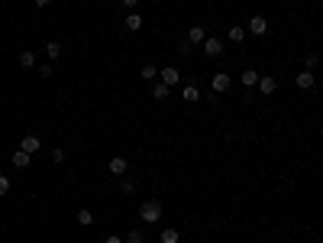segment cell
I'll return each mask as SVG.
<instances>
[{"label":"cell","mask_w":323,"mask_h":243,"mask_svg":"<svg viewBox=\"0 0 323 243\" xmlns=\"http://www.w3.org/2000/svg\"><path fill=\"white\" fill-rule=\"evenodd\" d=\"M152 97H155V101H168V97H171V88L165 85V81H159V85H152Z\"/></svg>","instance_id":"10"},{"label":"cell","mask_w":323,"mask_h":243,"mask_svg":"<svg viewBox=\"0 0 323 243\" xmlns=\"http://www.w3.org/2000/svg\"><path fill=\"white\" fill-rule=\"evenodd\" d=\"M39 146H42V143H39V136H32V133L20 140V149H23V152H29V156H32V152H36Z\"/></svg>","instance_id":"9"},{"label":"cell","mask_w":323,"mask_h":243,"mask_svg":"<svg viewBox=\"0 0 323 243\" xmlns=\"http://www.w3.org/2000/svg\"><path fill=\"white\" fill-rule=\"evenodd\" d=\"M294 85H297L300 91H310V88L317 85V75H314V71H300L297 78H294Z\"/></svg>","instance_id":"6"},{"label":"cell","mask_w":323,"mask_h":243,"mask_svg":"<svg viewBox=\"0 0 323 243\" xmlns=\"http://www.w3.org/2000/svg\"><path fill=\"white\" fill-rule=\"evenodd\" d=\"M230 88H233V78L226 75V71H216V75H214V88H210V91H214V94H223V91H230Z\"/></svg>","instance_id":"2"},{"label":"cell","mask_w":323,"mask_h":243,"mask_svg":"<svg viewBox=\"0 0 323 243\" xmlns=\"http://www.w3.org/2000/svg\"><path fill=\"white\" fill-rule=\"evenodd\" d=\"M32 3H36V7H49V3H52V0H32Z\"/></svg>","instance_id":"31"},{"label":"cell","mask_w":323,"mask_h":243,"mask_svg":"<svg viewBox=\"0 0 323 243\" xmlns=\"http://www.w3.org/2000/svg\"><path fill=\"white\" fill-rule=\"evenodd\" d=\"M29 152H23V149H16V152H13V165H16V169H26V165H29Z\"/></svg>","instance_id":"17"},{"label":"cell","mask_w":323,"mask_h":243,"mask_svg":"<svg viewBox=\"0 0 323 243\" xmlns=\"http://www.w3.org/2000/svg\"><path fill=\"white\" fill-rule=\"evenodd\" d=\"M139 217L146 224H159L162 220V201H142L139 204Z\"/></svg>","instance_id":"1"},{"label":"cell","mask_w":323,"mask_h":243,"mask_svg":"<svg viewBox=\"0 0 323 243\" xmlns=\"http://www.w3.org/2000/svg\"><path fill=\"white\" fill-rule=\"evenodd\" d=\"M204 39H207L204 26H191V30H188V42H191V46H204Z\"/></svg>","instance_id":"8"},{"label":"cell","mask_w":323,"mask_h":243,"mask_svg":"<svg viewBox=\"0 0 323 243\" xmlns=\"http://www.w3.org/2000/svg\"><path fill=\"white\" fill-rule=\"evenodd\" d=\"M46 55H49V59L55 62V59L62 55V46H58V42H46Z\"/></svg>","instance_id":"21"},{"label":"cell","mask_w":323,"mask_h":243,"mask_svg":"<svg viewBox=\"0 0 323 243\" xmlns=\"http://www.w3.org/2000/svg\"><path fill=\"white\" fill-rule=\"evenodd\" d=\"M249 32H252V36H265V32H269V20H265V16H252V20H249Z\"/></svg>","instance_id":"5"},{"label":"cell","mask_w":323,"mask_h":243,"mask_svg":"<svg viewBox=\"0 0 323 243\" xmlns=\"http://www.w3.org/2000/svg\"><path fill=\"white\" fill-rule=\"evenodd\" d=\"M239 81H242V85H246V88H255V85H259V71L246 68V71H242V75H239Z\"/></svg>","instance_id":"13"},{"label":"cell","mask_w":323,"mask_h":243,"mask_svg":"<svg viewBox=\"0 0 323 243\" xmlns=\"http://www.w3.org/2000/svg\"><path fill=\"white\" fill-rule=\"evenodd\" d=\"M142 23H146V20H142L136 10H133V13H126V20H123V26H126L130 32H139V30H142Z\"/></svg>","instance_id":"7"},{"label":"cell","mask_w":323,"mask_h":243,"mask_svg":"<svg viewBox=\"0 0 323 243\" xmlns=\"http://www.w3.org/2000/svg\"><path fill=\"white\" fill-rule=\"evenodd\" d=\"M39 75H42V78H52L55 68H52V65H39Z\"/></svg>","instance_id":"26"},{"label":"cell","mask_w":323,"mask_h":243,"mask_svg":"<svg viewBox=\"0 0 323 243\" xmlns=\"http://www.w3.org/2000/svg\"><path fill=\"white\" fill-rule=\"evenodd\" d=\"M20 65H23V68H36V52H32V49H23V52H20Z\"/></svg>","instance_id":"14"},{"label":"cell","mask_w":323,"mask_h":243,"mask_svg":"<svg viewBox=\"0 0 323 243\" xmlns=\"http://www.w3.org/2000/svg\"><path fill=\"white\" fill-rule=\"evenodd\" d=\"M255 88H259V94H262V97H271V94L278 91V81L271 78V75H265V78H259V85H255Z\"/></svg>","instance_id":"4"},{"label":"cell","mask_w":323,"mask_h":243,"mask_svg":"<svg viewBox=\"0 0 323 243\" xmlns=\"http://www.w3.org/2000/svg\"><path fill=\"white\" fill-rule=\"evenodd\" d=\"M139 75H142V78H146V81H155V78H159V68H155L152 62H146V65H142V71H139Z\"/></svg>","instance_id":"19"},{"label":"cell","mask_w":323,"mask_h":243,"mask_svg":"<svg viewBox=\"0 0 323 243\" xmlns=\"http://www.w3.org/2000/svg\"><path fill=\"white\" fill-rule=\"evenodd\" d=\"M204 52H207L210 59H220V55H223V42L216 39V36H207V39H204Z\"/></svg>","instance_id":"3"},{"label":"cell","mask_w":323,"mask_h":243,"mask_svg":"<svg viewBox=\"0 0 323 243\" xmlns=\"http://www.w3.org/2000/svg\"><path fill=\"white\" fill-rule=\"evenodd\" d=\"M317 62H320V55H317V52H310L307 59H304V65H307V71H310V68H317Z\"/></svg>","instance_id":"23"},{"label":"cell","mask_w":323,"mask_h":243,"mask_svg":"<svg viewBox=\"0 0 323 243\" xmlns=\"http://www.w3.org/2000/svg\"><path fill=\"white\" fill-rule=\"evenodd\" d=\"M126 169H130V165H126L123 156H113V159H110V172H113V175H126Z\"/></svg>","instance_id":"12"},{"label":"cell","mask_w":323,"mask_h":243,"mask_svg":"<svg viewBox=\"0 0 323 243\" xmlns=\"http://www.w3.org/2000/svg\"><path fill=\"white\" fill-rule=\"evenodd\" d=\"M120 191H123V195H136V182H133V179H123Z\"/></svg>","instance_id":"22"},{"label":"cell","mask_w":323,"mask_h":243,"mask_svg":"<svg viewBox=\"0 0 323 243\" xmlns=\"http://www.w3.org/2000/svg\"><path fill=\"white\" fill-rule=\"evenodd\" d=\"M226 39H230V42H242V39H246V30H242V26H230V30H226Z\"/></svg>","instance_id":"16"},{"label":"cell","mask_w":323,"mask_h":243,"mask_svg":"<svg viewBox=\"0 0 323 243\" xmlns=\"http://www.w3.org/2000/svg\"><path fill=\"white\" fill-rule=\"evenodd\" d=\"M162 81H165V85H178V81H181V71L178 68H162Z\"/></svg>","instance_id":"11"},{"label":"cell","mask_w":323,"mask_h":243,"mask_svg":"<svg viewBox=\"0 0 323 243\" xmlns=\"http://www.w3.org/2000/svg\"><path fill=\"white\" fill-rule=\"evenodd\" d=\"M49 156H52V162H65V149H58V146H55L52 152H49Z\"/></svg>","instance_id":"25"},{"label":"cell","mask_w":323,"mask_h":243,"mask_svg":"<svg viewBox=\"0 0 323 243\" xmlns=\"http://www.w3.org/2000/svg\"><path fill=\"white\" fill-rule=\"evenodd\" d=\"M178 237H181V234H178L175 227H165V230H162V243H178Z\"/></svg>","instance_id":"20"},{"label":"cell","mask_w":323,"mask_h":243,"mask_svg":"<svg viewBox=\"0 0 323 243\" xmlns=\"http://www.w3.org/2000/svg\"><path fill=\"white\" fill-rule=\"evenodd\" d=\"M126 243H142V230H130V234H126Z\"/></svg>","instance_id":"24"},{"label":"cell","mask_w":323,"mask_h":243,"mask_svg":"<svg viewBox=\"0 0 323 243\" xmlns=\"http://www.w3.org/2000/svg\"><path fill=\"white\" fill-rule=\"evenodd\" d=\"M181 97H185L188 104H194V101H200V91H197V85H185V91H181Z\"/></svg>","instance_id":"15"},{"label":"cell","mask_w":323,"mask_h":243,"mask_svg":"<svg viewBox=\"0 0 323 243\" xmlns=\"http://www.w3.org/2000/svg\"><path fill=\"white\" fill-rule=\"evenodd\" d=\"M191 49H194V46H191V42L185 39V42H181V46H178V55H191Z\"/></svg>","instance_id":"28"},{"label":"cell","mask_w":323,"mask_h":243,"mask_svg":"<svg viewBox=\"0 0 323 243\" xmlns=\"http://www.w3.org/2000/svg\"><path fill=\"white\" fill-rule=\"evenodd\" d=\"M7 191H10V179H7V175H0V198L7 195Z\"/></svg>","instance_id":"27"},{"label":"cell","mask_w":323,"mask_h":243,"mask_svg":"<svg viewBox=\"0 0 323 243\" xmlns=\"http://www.w3.org/2000/svg\"><path fill=\"white\" fill-rule=\"evenodd\" d=\"M136 3L139 0H123V7H130V10H136Z\"/></svg>","instance_id":"30"},{"label":"cell","mask_w":323,"mask_h":243,"mask_svg":"<svg viewBox=\"0 0 323 243\" xmlns=\"http://www.w3.org/2000/svg\"><path fill=\"white\" fill-rule=\"evenodd\" d=\"M104 243H126V240H123V237H116V234H110V237H107Z\"/></svg>","instance_id":"29"},{"label":"cell","mask_w":323,"mask_h":243,"mask_svg":"<svg viewBox=\"0 0 323 243\" xmlns=\"http://www.w3.org/2000/svg\"><path fill=\"white\" fill-rule=\"evenodd\" d=\"M78 224H81V227H91V224H94V211L81 208V211H78Z\"/></svg>","instance_id":"18"}]
</instances>
